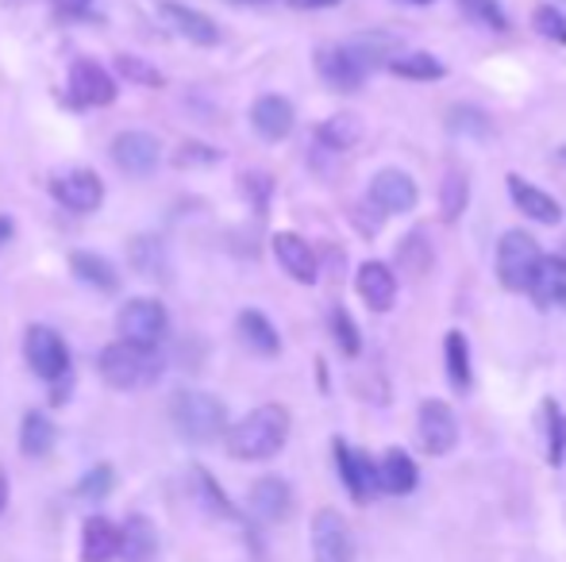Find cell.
<instances>
[{
	"mask_svg": "<svg viewBox=\"0 0 566 562\" xmlns=\"http://www.w3.org/2000/svg\"><path fill=\"white\" fill-rule=\"evenodd\" d=\"M389 70L401 77H412V82H440L448 70H443V62L436 59V54H397L394 62H389Z\"/></svg>",
	"mask_w": 566,
	"mask_h": 562,
	"instance_id": "f546056e",
	"label": "cell"
},
{
	"mask_svg": "<svg viewBox=\"0 0 566 562\" xmlns=\"http://www.w3.org/2000/svg\"><path fill=\"white\" fill-rule=\"evenodd\" d=\"M417 481H420L417 463H412L401 447L386 450V458L378 463V489H381V494L405 497V494H412V489H417Z\"/></svg>",
	"mask_w": 566,
	"mask_h": 562,
	"instance_id": "cb8c5ba5",
	"label": "cell"
},
{
	"mask_svg": "<svg viewBox=\"0 0 566 562\" xmlns=\"http://www.w3.org/2000/svg\"><path fill=\"white\" fill-rule=\"evenodd\" d=\"M459 8L470 23H482L490 31H509V15L501 12L497 0H459Z\"/></svg>",
	"mask_w": 566,
	"mask_h": 562,
	"instance_id": "d6a6232c",
	"label": "cell"
},
{
	"mask_svg": "<svg viewBox=\"0 0 566 562\" xmlns=\"http://www.w3.org/2000/svg\"><path fill=\"white\" fill-rule=\"evenodd\" d=\"M509 197H513V204L528 220H539V224H559V220H563L559 201H555V197H547L544 189H536L532 181L516 178V173H509Z\"/></svg>",
	"mask_w": 566,
	"mask_h": 562,
	"instance_id": "d6986e66",
	"label": "cell"
},
{
	"mask_svg": "<svg viewBox=\"0 0 566 562\" xmlns=\"http://www.w3.org/2000/svg\"><path fill=\"white\" fill-rule=\"evenodd\" d=\"M51 193L70 212H97L101 201H105V181L93 170H66L51 181Z\"/></svg>",
	"mask_w": 566,
	"mask_h": 562,
	"instance_id": "8fae6325",
	"label": "cell"
},
{
	"mask_svg": "<svg viewBox=\"0 0 566 562\" xmlns=\"http://www.w3.org/2000/svg\"><path fill=\"white\" fill-rule=\"evenodd\" d=\"M313 559L316 562H355V536L336 509H321L313 517Z\"/></svg>",
	"mask_w": 566,
	"mask_h": 562,
	"instance_id": "52a82bcc",
	"label": "cell"
},
{
	"mask_svg": "<svg viewBox=\"0 0 566 562\" xmlns=\"http://www.w3.org/2000/svg\"><path fill=\"white\" fill-rule=\"evenodd\" d=\"M4 505H8V478H4V470H0V512H4Z\"/></svg>",
	"mask_w": 566,
	"mask_h": 562,
	"instance_id": "f6af8a7d",
	"label": "cell"
},
{
	"mask_svg": "<svg viewBox=\"0 0 566 562\" xmlns=\"http://www.w3.org/2000/svg\"><path fill=\"white\" fill-rule=\"evenodd\" d=\"M8 240H12V220L0 216V243H8Z\"/></svg>",
	"mask_w": 566,
	"mask_h": 562,
	"instance_id": "ee69618b",
	"label": "cell"
},
{
	"mask_svg": "<svg viewBox=\"0 0 566 562\" xmlns=\"http://www.w3.org/2000/svg\"><path fill=\"white\" fill-rule=\"evenodd\" d=\"M563 258H566V247H563Z\"/></svg>",
	"mask_w": 566,
	"mask_h": 562,
	"instance_id": "681fc988",
	"label": "cell"
},
{
	"mask_svg": "<svg viewBox=\"0 0 566 562\" xmlns=\"http://www.w3.org/2000/svg\"><path fill=\"white\" fill-rule=\"evenodd\" d=\"M70 97L77 105H90V108H105L116 100V82L101 62L93 59H77L74 70H70Z\"/></svg>",
	"mask_w": 566,
	"mask_h": 562,
	"instance_id": "30bf717a",
	"label": "cell"
},
{
	"mask_svg": "<svg viewBox=\"0 0 566 562\" xmlns=\"http://www.w3.org/2000/svg\"><path fill=\"white\" fill-rule=\"evenodd\" d=\"M247 509H251V517L262 520V524H277V520H285V517H290V509H293L290 481L259 478L251 486V494H247Z\"/></svg>",
	"mask_w": 566,
	"mask_h": 562,
	"instance_id": "4fadbf2b",
	"label": "cell"
},
{
	"mask_svg": "<svg viewBox=\"0 0 566 562\" xmlns=\"http://www.w3.org/2000/svg\"><path fill=\"white\" fill-rule=\"evenodd\" d=\"M116 70L127 77V82H139V85H163V74L155 66H147L143 59H132V54H119Z\"/></svg>",
	"mask_w": 566,
	"mask_h": 562,
	"instance_id": "ab89813d",
	"label": "cell"
},
{
	"mask_svg": "<svg viewBox=\"0 0 566 562\" xmlns=\"http://www.w3.org/2000/svg\"><path fill=\"white\" fill-rule=\"evenodd\" d=\"M119 528L108 517H90L82 528V562H116Z\"/></svg>",
	"mask_w": 566,
	"mask_h": 562,
	"instance_id": "603a6c76",
	"label": "cell"
},
{
	"mask_svg": "<svg viewBox=\"0 0 566 562\" xmlns=\"http://www.w3.org/2000/svg\"><path fill=\"white\" fill-rule=\"evenodd\" d=\"M316 139H321L328 150H336V155H343V150H350L358 139H363V124H358V116H350V113L332 116L328 124H321Z\"/></svg>",
	"mask_w": 566,
	"mask_h": 562,
	"instance_id": "f1b7e54d",
	"label": "cell"
},
{
	"mask_svg": "<svg viewBox=\"0 0 566 562\" xmlns=\"http://www.w3.org/2000/svg\"><path fill=\"white\" fill-rule=\"evenodd\" d=\"M355 289L370 312H389L397 300V278L386 263H363L355 274Z\"/></svg>",
	"mask_w": 566,
	"mask_h": 562,
	"instance_id": "9a60e30c",
	"label": "cell"
},
{
	"mask_svg": "<svg viewBox=\"0 0 566 562\" xmlns=\"http://www.w3.org/2000/svg\"><path fill=\"white\" fill-rule=\"evenodd\" d=\"M217 158H220L217 150L205 147V142H186V147L178 150V158H174V162H178V166H212Z\"/></svg>",
	"mask_w": 566,
	"mask_h": 562,
	"instance_id": "b9f144b4",
	"label": "cell"
},
{
	"mask_svg": "<svg viewBox=\"0 0 566 562\" xmlns=\"http://www.w3.org/2000/svg\"><path fill=\"white\" fill-rule=\"evenodd\" d=\"M293 105L285 97H259L254 100V108H251V124H254V131H259L266 142H277V139H285L293 131Z\"/></svg>",
	"mask_w": 566,
	"mask_h": 562,
	"instance_id": "ac0fdd59",
	"label": "cell"
},
{
	"mask_svg": "<svg viewBox=\"0 0 566 562\" xmlns=\"http://www.w3.org/2000/svg\"><path fill=\"white\" fill-rule=\"evenodd\" d=\"M116 328L124 336V343L143 347V351H155L166 339V328H170V316H166V305H158L155 297H132L116 316Z\"/></svg>",
	"mask_w": 566,
	"mask_h": 562,
	"instance_id": "277c9868",
	"label": "cell"
},
{
	"mask_svg": "<svg viewBox=\"0 0 566 562\" xmlns=\"http://www.w3.org/2000/svg\"><path fill=\"white\" fill-rule=\"evenodd\" d=\"M316 70H321V77L336 93H358L366 85V77H370V66L358 59L350 43L347 46H324V51L316 54Z\"/></svg>",
	"mask_w": 566,
	"mask_h": 562,
	"instance_id": "ba28073f",
	"label": "cell"
},
{
	"mask_svg": "<svg viewBox=\"0 0 566 562\" xmlns=\"http://www.w3.org/2000/svg\"><path fill=\"white\" fill-rule=\"evenodd\" d=\"M113 466H93L90 474H85L82 481H77V497H85V501H101V497H108V489H113Z\"/></svg>",
	"mask_w": 566,
	"mask_h": 562,
	"instance_id": "8d00e7d4",
	"label": "cell"
},
{
	"mask_svg": "<svg viewBox=\"0 0 566 562\" xmlns=\"http://www.w3.org/2000/svg\"><path fill=\"white\" fill-rule=\"evenodd\" d=\"M547 458L552 466L566 463V416L555 405H547Z\"/></svg>",
	"mask_w": 566,
	"mask_h": 562,
	"instance_id": "e575fe53",
	"label": "cell"
},
{
	"mask_svg": "<svg viewBox=\"0 0 566 562\" xmlns=\"http://www.w3.org/2000/svg\"><path fill=\"white\" fill-rule=\"evenodd\" d=\"M158 155H163V147L150 131H119L113 139V162L132 178H147L158 166Z\"/></svg>",
	"mask_w": 566,
	"mask_h": 562,
	"instance_id": "7c38bea8",
	"label": "cell"
},
{
	"mask_svg": "<svg viewBox=\"0 0 566 562\" xmlns=\"http://www.w3.org/2000/svg\"><path fill=\"white\" fill-rule=\"evenodd\" d=\"M544 258L539 243L528 232H505L497 243V278L505 289L528 293L532 278H536V266Z\"/></svg>",
	"mask_w": 566,
	"mask_h": 562,
	"instance_id": "5b68a950",
	"label": "cell"
},
{
	"mask_svg": "<svg viewBox=\"0 0 566 562\" xmlns=\"http://www.w3.org/2000/svg\"><path fill=\"white\" fill-rule=\"evenodd\" d=\"M70 266H74V274H77V278H82L85 285H93V289H105V293H113L116 285H119L116 266L108 263V258H101V255H90V251H77V255L70 258Z\"/></svg>",
	"mask_w": 566,
	"mask_h": 562,
	"instance_id": "4316f807",
	"label": "cell"
},
{
	"mask_svg": "<svg viewBox=\"0 0 566 562\" xmlns=\"http://www.w3.org/2000/svg\"><path fill=\"white\" fill-rule=\"evenodd\" d=\"M239 339H243L254 354H277V347H282L274 324H270L262 312H243V316H239Z\"/></svg>",
	"mask_w": 566,
	"mask_h": 562,
	"instance_id": "484cf974",
	"label": "cell"
},
{
	"mask_svg": "<svg viewBox=\"0 0 566 562\" xmlns=\"http://www.w3.org/2000/svg\"><path fill=\"white\" fill-rule=\"evenodd\" d=\"M332 331H336V343L343 347V354H358V331H355V324H350V316L343 312V308L332 312Z\"/></svg>",
	"mask_w": 566,
	"mask_h": 562,
	"instance_id": "60d3db41",
	"label": "cell"
},
{
	"mask_svg": "<svg viewBox=\"0 0 566 562\" xmlns=\"http://www.w3.org/2000/svg\"><path fill=\"white\" fill-rule=\"evenodd\" d=\"M132 266L139 274H147V278H158V271H163V247H158V240H135Z\"/></svg>",
	"mask_w": 566,
	"mask_h": 562,
	"instance_id": "d590c367",
	"label": "cell"
},
{
	"mask_svg": "<svg viewBox=\"0 0 566 562\" xmlns=\"http://www.w3.org/2000/svg\"><path fill=\"white\" fill-rule=\"evenodd\" d=\"M54 439H59V432H54V424L46 421L43 413H28L23 416V427H20V450L28 458H43L54 450Z\"/></svg>",
	"mask_w": 566,
	"mask_h": 562,
	"instance_id": "d4e9b609",
	"label": "cell"
},
{
	"mask_svg": "<svg viewBox=\"0 0 566 562\" xmlns=\"http://www.w3.org/2000/svg\"><path fill=\"white\" fill-rule=\"evenodd\" d=\"M290 439V413L282 405H262L228 427V455L239 463H266Z\"/></svg>",
	"mask_w": 566,
	"mask_h": 562,
	"instance_id": "6da1fadb",
	"label": "cell"
},
{
	"mask_svg": "<svg viewBox=\"0 0 566 562\" xmlns=\"http://www.w3.org/2000/svg\"><path fill=\"white\" fill-rule=\"evenodd\" d=\"M163 15L170 20V28L178 31L181 39H189V43H201V46L220 43V28L205 12H197V8H186V4H174V0H166Z\"/></svg>",
	"mask_w": 566,
	"mask_h": 562,
	"instance_id": "7402d4cb",
	"label": "cell"
},
{
	"mask_svg": "<svg viewBox=\"0 0 566 562\" xmlns=\"http://www.w3.org/2000/svg\"><path fill=\"white\" fill-rule=\"evenodd\" d=\"M336 463H339V478L347 486V494L355 501H370L378 494V466L363 455V450H350L347 443L336 439Z\"/></svg>",
	"mask_w": 566,
	"mask_h": 562,
	"instance_id": "5bb4252c",
	"label": "cell"
},
{
	"mask_svg": "<svg viewBox=\"0 0 566 562\" xmlns=\"http://www.w3.org/2000/svg\"><path fill=\"white\" fill-rule=\"evenodd\" d=\"M417 439L428 455H448V450L459 443V421H454L451 405L443 401H424L417 409Z\"/></svg>",
	"mask_w": 566,
	"mask_h": 562,
	"instance_id": "9c48e42d",
	"label": "cell"
},
{
	"mask_svg": "<svg viewBox=\"0 0 566 562\" xmlns=\"http://www.w3.org/2000/svg\"><path fill=\"white\" fill-rule=\"evenodd\" d=\"M532 23H536L539 35H547V39H555V43H563V46H566V15L559 12V8H552V4L536 8Z\"/></svg>",
	"mask_w": 566,
	"mask_h": 562,
	"instance_id": "f35d334b",
	"label": "cell"
},
{
	"mask_svg": "<svg viewBox=\"0 0 566 562\" xmlns=\"http://www.w3.org/2000/svg\"><path fill=\"white\" fill-rule=\"evenodd\" d=\"M293 8H332V4H339V0H290Z\"/></svg>",
	"mask_w": 566,
	"mask_h": 562,
	"instance_id": "7bdbcfd3",
	"label": "cell"
},
{
	"mask_svg": "<svg viewBox=\"0 0 566 562\" xmlns=\"http://www.w3.org/2000/svg\"><path fill=\"white\" fill-rule=\"evenodd\" d=\"M370 201L381 212H412V204H417V181L405 170H381L370 181Z\"/></svg>",
	"mask_w": 566,
	"mask_h": 562,
	"instance_id": "2e32d148",
	"label": "cell"
},
{
	"mask_svg": "<svg viewBox=\"0 0 566 562\" xmlns=\"http://www.w3.org/2000/svg\"><path fill=\"white\" fill-rule=\"evenodd\" d=\"M170 421L178 427L181 439L189 443H212L228 432V409L212 393L181 390L170 401Z\"/></svg>",
	"mask_w": 566,
	"mask_h": 562,
	"instance_id": "7a4b0ae2",
	"label": "cell"
},
{
	"mask_svg": "<svg viewBox=\"0 0 566 562\" xmlns=\"http://www.w3.org/2000/svg\"><path fill=\"white\" fill-rule=\"evenodd\" d=\"M274 258L282 263V271L290 274L293 282H301V285H313L321 274H316V255H313V247H308L301 235H293V232H277L274 235Z\"/></svg>",
	"mask_w": 566,
	"mask_h": 562,
	"instance_id": "e0dca14e",
	"label": "cell"
},
{
	"mask_svg": "<svg viewBox=\"0 0 566 562\" xmlns=\"http://www.w3.org/2000/svg\"><path fill=\"white\" fill-rule=\"evenodd\" d=\"M401 266L412 274H428V266H432V251H428L424 232H412L409 240L401 243Z\"/></svg>",
	"mask_w": 566,
	"mask_h": 562,
	"instance_id": "836d02e7",
	"label": "cell"
},
{
	"mask_svg": "<svg viewBox=\"0 0 566 562\" xmlns=\"http://www.w3.org/2000/svg\"><path fill=\"white\" fill-rule=\"evenodd\" d=\"M119 559L124 562H155L158 559V528L147 517H127L119 528Z\"/></svg>",
	"mask_w": 566,
	"mask_h": 562,
	"instance_id": "44dd1931",
	"label": "cell"
},
{
	"mask_svg": "<svg viewBox=\"0 0 566 562\" xmlns=\"http://www.w3.org/2000/svg\"><path fill=\"white\" fill-rule=\"evenodd\" d=\"M23 359H28V367L35 370L43 382H59V378H66V370H70L66 343H62L59 331L43 328V324L28 328V336H23Z\"/></svg>",
	"mask_w": 566,
	"mask_h": 562,
	"instance_id": "8992f818",
	"label": "cell"
},
{
	"mask_svg": "<svg viewBox=\"0 0 566 562\" xmlns=\"http://www.w3.org/2000/svg\"><path fill=\"white\" fill-rule=\"evenodd\" d=\"M559 162H563V166H566V147H563V150H559Z\"/></svg>",
	"mask_w": 566,
	"mask_h": 562,
	"instance_id": "c3c4849f",
	"label": "cell"
},
{
	"mask_svg": "<svg viewBox=\"0 0 566 562\" xmlns=\"http://www.w3.org/2000/svg\"><path fill=\"white\" fill-rule=\"evenodd\" d=\"M405 4H432V0H405Z\"/></svg>",
	"mask_w": 566,
	"mask_h": 562,
	"instance_id": "bcb514c9",
	"label": "cell"
},
{
	"mask_svg": "<svg viewBox=\"0 0 566 562\" xmlns=\"http://www.w3.org/2000/svg\"><path fill=\"white\" fill-rule=\"evenodd\" d=\"M235 4H262V0H235Z\"/></svg>",
	"mask_w": 566,
	"mask_h": 562,
	"instance_id": "7dc6e473",
	"label": "cell"
},
{
	"mask_svg": "<svg viewBox=\"0 0 566 562\" xmlns=\"http://www.w3.org/2000/svg\"><path fill=\"white\" fill-rule=\"evenodd\" d=\"M443 362H448V382L454 390H470V347L462 331H448L443 339Z\"/></svg>",
	"mask_w": 566,
	"mask_h": 562,
	"instance_id": "83f0119b",
	"label": "cell"
},
{
	"mask_svg": "<svg viewBox=\"0 0 566 562\" xmlns=\"http://www.w3.org/2000/svg\"><path fill=\"white\" fill-rule=\"evenodd\" d=\"M193 481H197V494L209 501V509L217 512V517H235V509L228 505V497H224V489L217 486V481L209 478V470H193Z\"/></svg>",
	"mask_w": 566,
	"mask_h": 562,
	"instance_id": "74e56055",
	"label": "cell"
},
{
	"mask_svg": "<svg viewBox=\"0 0 566 562\" xmlns=\"http://www.w3.org/2000/svg\"><path fill=\"white\" fill-rule=\"evenodd\" d=\"M448 128L454 131V136H470V139L493 136L490 116H485L482 108H474V105H454L448 113Z\"/></svg>",
	"mask_w": 566,
	"mask_h": 562,
	"instance_id": "4dcf8cb0",
	"label": "cell"
},
{
	"mask_svg": "<svg viewBox=\"0 0 566 562\" xmlns=\"http://www.w3.org/2000/svg\"><path fill=\"white\" fill-rule=\"evenodd\" d=\"M532 300L539 308H555L566 305V258L563 255H544L536 266V278L528 285Z\"/></svg>",
	"mask_w": 566,
	"mask_h": 562,
	"instance_id": "ffe728a7",
	"label": "cell"
},
{
	"mask_svg": "<svg viewBox=\"0 0 566 562\" xmlns=\"http://www.w3.org/2000/svg\"><path fill=\"white\" fill-rule=\"evenodd\" d=\"M97 370L113 390H143L158 378L163 362L155 359V351H143V347H132V343H108L97 359Z\"/></svg>",
	"mask_w": 566,
	"mask_h": 562,
	"instance_id": "3957f363",
	"label": "cell"
},
{
	"mask_svg": "<svg viewBox=\"0 0 566 562\" xmlns=\"http://www.w3.org/2000/svg\"><path fill=\"white\" fill-rule=\"evenodd\" d=\"M467 197H470V181L462 170H451L443 178V189H440V212L443 220H459L467 212Z\"/></svg>",
	"mask_w": 566,
	"mask_h": 562,
	"instance_id": "1f68e13d",
	"label": "cell"
}]
</instances>
